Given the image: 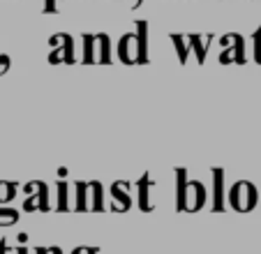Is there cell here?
Returning <instances> with one entry per match:
<instances>
[{
  "label": "cell",
  "mask_w": 261,
  "mask_h": 254,
  "mask_svg": "<svg viewBox=\"0 0 261 254\" xmlns=\"http://www.w3.org/2000/svg\"><path fill=\"white\" fill-rule=\"evenodd\" d=\"M118 58L123 60L125 65L148 63V23L146 21H137V30L120 37Z\"/></svg>",
  "instance_id": "1"
},
{
  "label": "cell",
  "mask_w": 261,
  "mask_h": 254,
  "mask_svg": "<svg viewBox=\"0 0 261 254\" xmlns=\"http://www.w3.org/2000/svg\"><path fill=\"white\" fill-rule=\"evenodd\" d=\"M178 178V196H176V208L178 210H188V213H197L203 204H206V187L199 181H188L185 169L176 171Z\"/></svg>",
  "instance_id": "2"
},
{
  "label": "cell",
  "mask_w": 261,
  "mask_h": 254,
  "mask_svg": "<svg viewBox=\"0 0 261 254\" xmlns=\"http://www.w3.org/2000/svg\"><path fill=\"white\" fill-rule=\"evenodd\" d=\"M173 44H176V51H178V60H180V65L188 63L190 58V51H194L197 54V63L203 65V60H206V51H208V37H201V35L192 33V35H178L173 33L171 35Z\"/></svg>",
  "instance_id": "3"
},
{
  "label": "cell",
  "mask_w": 261,
  "mask_h": 254,
  "mask_svg": "<svg viewBox=\"0 0 261 254\" xmlns=\"http://www.w3.org/2000/svg\"><path fill=\"white\" fill-rule=\"evenodd\" d=\"M84 63H111V51H109V37L104 33L84 35Z\"/></svg>",
  "instance_id": "4"
},
{
  "label": "cell",
  "mask_w": 261,
  "mask_h": 254,
  "mask_svg": "<svg viewBox=\"0 0 261 254\" xmlns=\"http://www.w3.org/2000/svg\"><path fill=\"white\" fill-rule=\"evenodd\" d=\"M259 201V192L250 181H238L229 192V204L238 213H250Z\"/></svg>",
  "instance_id": "5"
},
{
  "label": "cell",
  "mask_w": 261,
  "mask_h": 254,
  "mask_svg": "<svg viewBox=\"0 0 261 254\" xmlns=\"http://www.w3.org/2000/svg\"><path fill=\"white\" fill-rule=\"evenodd\" d=\"M51 46L54 51L49 54V63L51 65H58V63H67L74 65V39L69 37L67 33H58L51 37Z\"/></svg>",
  "instance_id": "6"
},
{
  "label": "cell",
  "mask_w": 261,
  "mask_h": 254,
  "mask_svg": "<svg viewBox=\"0 0 261 254\" xmlns=\"http://www.w3.org/2000/svg\"><path fill=\"white\" fill-rule=\"evenodd\" d=\"M222 46H224V51L220 54L222 65H227V63L243 65L245 63V49H243V37L241 35H236V33L224 35V37H222Z\"/></svg>",
  "instance_id": "7"
},
{
  "label": "cell",
  "mask_w": 261,
  "mask_h": 254,
  "mask_svg": "<svg viewBox=\"0 0 261 254\" xmlns=\"http://www.w3.org/2000/svg\"><path fill=\"white\" fill-rule=\"evenodd\" d=\"M23 190H25V194H33V196H28V199H25L23 210L40 208L42 213H46V210H49V187H46V183H42V181L28 183Z\"/></svg>",
  "instance_id": "8"
},
{
  "label": "cell",
  "mask_w": 261,
  "mask_h": 254,
  "mask_svg": "<svg viewBox=\"0 0 261 254\" xmlns=\"http://www.w3.org/2000/svg\"><path fill=\"white\" fill-rule=\"evenodd\" d=\"M129 183L125 181H118L111 185V199L116 201V210H129V206H132V196H129Z\"/></svg>",
  "instance_id": "9"
},
{
  "label": "cell",
  "mask_w": 261,
  "mask_h": 254,
  "mask_svg": "<svg viewBox=\"0 0 261 254\" xmlns=\"http://www.w3.org/2000/svg\"><path fill=\"white\" fill-rule=\"evenodd\" d=\"M139 187V208L141 210H150L153 206H150V187H153V178L148 176H141V181L137 183Z\"/></svg>",
  "instance_id": "10"
},
{
  "label": "cell",
  "mask_w": 261,
  "mask_h": 254,
  "mask_svg": "<svg viewBox=\"0 0 261 254\" xmlns=\"http://www.w3.org/2000/svg\"><path fill=\"white\" fill-rule=\"evenodd\" d=\"M16 183H7V181H0V206L10 204L12 199L16 196Z\"/></svg>",
  "instance_id": "11"
},
{
  "label": "cell",
  "mask_w": 261,
  "mask_h": 254,
  "mask_svg": "<svg viewBox=\"0 0 261 254\" xmlns=\"http://www.w3.org/2000/svg\"><path fill=\"white\" fill-rule=\"evenodd\" d=\"M19 222V210L7 208V206H0V226H10Z\"/></svg>",
  "instance_id": "12"
},
{
  "label": "cell",
  "mask_w": 261,
  "mask_h": 254,
  "mask_svg": "<svg viewBox=\"0 0 261 254\" xmlns=\"http://www.w3.org/2000/svg\"><path fill=\"white\" fill-rule=\"evenodd\" d=\"M74 190H76V210H86V208H88L86 192L90 190V183H76V185H74Z\"/></svg>",
  "instance_id": "13"
},
{
  "label": "cell",
  "mask_w": 261,
  "mask_h": 254,
  "mask_svg": "<svg viewBox=\"0 0 261 254\" xmlns=\"http://www.w3.org/2000/svg\"><path fill=\"white\" fill-rule=\"evenodd\" d=\"M213 178H215V206H213V210H222V181H224L222 169H215Z\"/></svg>",
  "instance_id": "14"
},
{
  "label": "cell",
  "mask_w": 261,
  "mask_h": 254,
  "mask_svg": "<svg viewBox=\"0 0 261 254\" xmlns=\"http://www.w3.org/2000/svg\"><path fill=\"white\" fill-rule=\"evenodd\" d=\"M90 192H93V210H102V185L97 181L90 183Z\"/></svg>",
  "instance_id": "15"
},
{
  "label": "cell",
  "mask_w": 261,
  "mask_h": 254,
  "mask_svg": "<svg viewBox=\"0 0 261 254\" xmlns=\"http://www.w3.org/2000/svg\"><path fill=\"white\" fill-rule=\"evenodd\" d=\"M58 210H67V183H58Z\"/></svg>",
  "instance_id": "16"
},
{
  "label": "cell",
  "mask_w": 261,
  "mask_h": 254,
  "mask_svg": "<svg viewBox=\"0 0 261 254\" xmlns=\"http://www.w3.org/2000/svg\"><path fill=\"white\" fill-rule=\"evenodd\" d=\"M254 60L261 65V26H259V30L254 33Z\"/></svg>",
  "instance_id": "17"
},
{
  "label": "cell",
  "mask_w": 261,
  "mask_h": 254,
  "mask_svg": "<svg viewBox=\"0 0 261 254\" xmlns=\"http://www.w3.org/2000/svg\"><path fill=\"white\" fill-rule=\"evenodd\" d=\"M10 69V56H0V77Z\"/></svg>",
  "instance_id": "18"
},
{
  "label": "cell",
  "mask_w": 261,
  "mask_h": 254,
  "mask_svg": "<svg viewBox=\"0 0 261 254\" xmlns=\"http://www.w3.org/2000/svg\"><path fill=\"white\" fill-rule=\"evenodd\" d=\"M54 12H58L56 0H44V14H54Z\"/></svg>",
  "instance_id": "19"
},
{
  "label": "cell",
  "mask_w": 261,
  "mask_h": 254,
  "mask_svg": "<svg viewBox=\"0 0 261 254\" xmlns=\"http://www.w3.org/2000/svg\"><path fill=\"white\" fill-rule=\"evenodd\" d=\"M72 254H97V249H95V247H86V245H84V247H76Z\"/></svg>",
  "instance_id": "20"
},
{
  "label": "cell",
  "mask_w": 261,
  "mask_h": 254,
  "mask_svg": "<svg viewBox=\"0 0 261 254\" xmlns=\"http://www.w3.org/2000/svg\"><path fill=\"white\" fill-rule=\"evenodd\" d=\"M10 245H7V240H0V254H10Z\"/></svg>",
  "instance_id": "21"
},
{
  "label": "cell",
  "mask_w": 261,
  "mask_h": 254,
  "mask_svg": "<svg viewBox=\"0 0 261 254\" xmlns=\"http://www.w3.org/2000/svg\"><path fill=\"white\" fill-rule=\"evenodd\" d=\"M35 254H51V247H37Z\"/></svg>",
  "instance_id": "22"
},
{
  "label": "cell",
  "mask_w": 261,
  "mask_h": 254,
  "mask_svg": "<svg viewBox=\"0 0 261 254\" xmlns=\"http://www.w3.org/2000/svg\"><path fill=\"white\" fill-rule=\"evenodd\" d=\"M141 3H143V0H132V7H134V10H137V7L141 5Z\"/></svg>",
  "instance_id": "23"
},
{
  "label": "cell",
  "mask_w": 261,
  "mask_h": 254,
  "mask_svg": "<svg viewBox=\"0 0 261 254\" xmlns=\"http://www.w3.org/2000/svg\"><path fill=\"white\" fill-rule=\"evenodd\" d=\"M16 254H28V249H25V247H19V249H16Z\"/></svg>",
  "instance_id": "24"
},
{
  "label": "cell",
  "mask_w": 261,
  "mask_h": 254,
  "mask_svg": "<svg viewBox=\"0 0 261 254\" xmlns=\"http://www.w3.org/2000/svg\"><path fill=\"white\" fill-rule=\"evenodd\" d=\"M51 254H63V252H60V247H51Z\"/></svg>",
  "instance_id": "25"
}]
</instances>
